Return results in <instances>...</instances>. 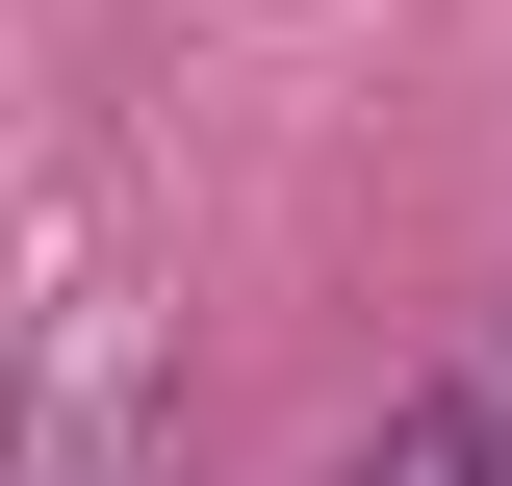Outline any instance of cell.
Returning <instances> with one entry per match:
<instances>
[{"label": "cell", "instance_id": "cell-1", "mask_svg": "<svg viewBox=\"0 0 512 486\" xmlns=\"http://www.w3.org/2000/svg\"><path fill=\"white\" fill-rule=\"evenodd\" d=\"M333 486H487V435H461V384H436V410H384V435H359Z\"/></svg>", "mask_w": 512, "mask_h": 486}, {"label": "cell", "instance_id": "cell-2", "mask_svg": "<svg viewBox=\"0 0 512 486\" xmlns=\"http://www.w3.org/2000/svg\"><path fill=\"white\" fill-rule=\"evenodd\" d=\"M0 461H26V359H0Z\"/></svg>", "mask_w": 512, "mask_h": 486}]
</instances>
